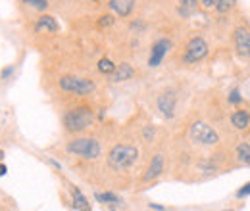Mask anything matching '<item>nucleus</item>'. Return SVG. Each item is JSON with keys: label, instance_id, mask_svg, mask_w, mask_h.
<instances>
[{"label": "nucleus", "instance_id": "obj_1", "mask_svg": "<svg viewBox=\"0 0 250 211\" xmlns=\"http://www.w3.org/2000/svg\"><path fill=\"white\" fill-rule=\"evenodd\" d=\"M139 157V152L135 146H125V144H118L114 146L110 153H108V165L116 171H122L131 167Z\"/></svg>", "mask_w": 250, "mask_h": 211}, {"label": "nucleus", "instance_id": "obj_2", "mask_svg": "<svg viewBox=\"0 0 250 211\" xmlns=\"http://www.w3.org/2000/svg\"><path fill=\"white\" fill-rule=\"evenodd\" d=\"M93 125V112L85 106L73 108L63 115V127L69 133H81Z\"/></svg>", "mask_w": 250, "mask_h": 211}, {"label": "nucleus", "instance_id": "obj_3", "mask_svg": "<svg viewBox=\"0 0 250 211\" xmlns=\"http://www.w3.org/2000/svg\"><path fill=\"white\" fill-rule=\"evenodd\" d=\"M67 152L85 159H96L100 155V144L94 138H75L67 144Z\"/></svg>", "mask_w": 250, "mask_h": 211}, {"label": "nucleus", "instance_id": "obj_4", "mask_svg": "<svg viewBox=\"0 0 250 211\" xmlns=\"http://www.w3.org/2000/svg\"><path fill=\"white\" fill-rule=\"evenodd\" d=\"M60 89L69 94H77V96H87L94 92V83L83 77H75V75H65L60 79Z\"/></svg>", "mask_w": 250, "mask_h": 211}, {"label": "nucleus", "instance_id": "obj_5", "mask_svg": "<svg viewBox=\"0 0 250 211\" xmlns=\"http://www.w3.org/2000/svg\"><path fill=\"white\" fill-rule=\"evenodd\" d=\"M188 136H190V140H194L196 144H204V146H214V144H218V140H219L218 133H216L210 125H206V123H202V121H196V123L190 125Z\"/></svg>", "mask_w": 250, "mask_h": 211}, {"label": "nucleus", "instance_id": "obj_6", "mask_svg": "<svg viewBox=\"0 0 250 211\" xmlns=\"http://www.w3.org/2000/svg\"><path fill=\"white\" fill-rule=\"evenodd\" d=\"M206 56H208V42L202 37H194V38L188 40L185 54H183V61L185 63H196V61L204 60Z\"/></svg>", "mask_w": 250, "mask_h": 211}, {"label": "nucleus", "instance_id": "obj_7", "mask_svg": "<svg viewBox=\"0 0 250 211\" xmlns=\"http://www.w3.org/2000/svg\"><path fill=\"white\" fill-rule=\"evenodd\" d=\"M158 110L164 117L171 119L173 114H175V104H177V96L173 91H164L160 96H158Z\"/></svg>", "mask_w": 250, "mask_h": 211}, {"label": "nucleus", "instance_id": "obj_8", "mask_svg": "<svg viewBox=\"0 0 250 211\" xmlns=\"http://www.w3.org/2000/svg\"><path fill=\"white\" fill-rule=\"evenodd\" d=\"M169 48H171V40H167V38H162V40L154 42V46H152V50H150L148 65H150V67H158V65L162 63V60H164V56L169 52Z\"/></svg>", "mask_w": 250, "mask_h": 211}, {"label": "nucleus", "instance_id": "obj_9", "mask_svg": "<svg viewBox=\"0 0 250 211\" xmlns=\"http://www.w3.org/2000/svg\"><path fill=\"white\" fill-rule=\"evenodd\" d=\"M235 46L237 52L243 58H250V31L249 29H237L235 31Z\"/></svg>", "mask_w": 250, "mask_h": 211}, {"label": "nucleus", "instance_id": "obj_10", "mask_svg": "<svg viewBox=\"0 0 250 211\" xmlns=\"http://www.w3.org/2000/svg\"><path fill=\"white\" fill-rule=\"evenodd\" d=\"M110 8L118 14V16H129L131 12H133V8H135V0H110Z\"/></svg>", "mask_w": 250, "mask_h": 211}, {"label": "nucleus", "instance_id": "obj_11", "mask_svg": "<svg viewBox=\"0 0 250 211\" xmlns=\"http://www.w3.org/2000/svg\"><path fill=\"white\" fill-rule=\"evenodd\" d=\"M41 31L56 33V31H58V21H56L52 16H42V18H39V21L35 23V33H41Z\"/></svg>", "mask_w": 250, "mask_h": 211}, {"label": "nucleus", "instance_id": "obj_12", "mask_svg": "<svg viewBox=\"0 0 250 211\" xmlns=\"http://www.w3.org/2000/svg\"><path fill=\"white\" fill-rule=\"evenodd\" d=\"M133 67L129 65V63H120L116 69H114V73H112V81H116V83H122V81H127V79H131L133 77Z\"/></svg>", "mask_w": 250, "mask_h": 211}, {"label": "nucleus", "instance_id": "obj_13", "mask_svg": "<svg viewBox=\"0 0 250 211\" xmlns=\"http://www.w3.org/2000/svg\"><path fill=\"white\" fill-rule=\"evenodd\" d=\"M162 171H164V157L158 153V155H154V159H152V163H150V167H148V171H146V175H145V181L156 179Z\"/></svg>", "mask_w": 250, "mask_h": 211}, {"label": "nucleus", "instance_id": "obj_14", "mask_svg": "<svg viewBox=\"0 0 250 211\" xmlns=\"http://www.w3.org/2000/svg\"><path fill=\"white\" fill-rule=\"evenodd\" d=\"M231 123H233V127L235 129H249L250 127V114L249 112H245V110H239V112H235L233 115H231Z\"/></svg>", "mask_w": 250, "mask_h": 211}, {"label": "nucleus", "instance_id": "obj_15", "mask_svg": "<svg viewBox=\"0 0 250 211\" xmlns=\"http://www.w3.org/2000/svg\"><path fill=\"white\" fill-rule=\"evenodd\" d=\"M196 6H198V0H179V6H177V14L181 18H188L196 12Z\"/></svg>", "mask_w": 250, "mask_h": 211}, {"label": "nucleus", "instance_id": "obj_16", "mask_svg": "<svg viewBox=\"0 0 250 211\" xmlns=\"http://www.w3.org/2000/svg\"><path fill=\"white\" fill-rule=\"evenodd\" d=\"M71 192H73V206H75L77 210L79 211H91V206H89L87 198L81 194V190H79V188H73Z\"/></svg>", "mask_w": 250, "mask_h": 211}, {"label": "nucleus", "instance_id": "obj_17", "mask_svg": "<svg viewBox=\"0 0 250 211\" xmlns=\"http://www.w3.org/2000/svg\"><path fill=\"white\" fill-rule=\"evenodd\" d=\"M237 157H239V161H243L245 165H250V144L249 142L239 144V148H237Z\"/></svg>", "mask_w": 250, "mask_h": 211}, {"label": "nucleus", "instance_id": "obj_18", "mask_svg": "<svg viewBox=\"0 0 250 211\" xmlns=\"http://www.w3.org/2000/svg\"><path fill=\"white\" fill-rule=\"evenodd\" d=\"M114 69H116V63H114L112 60H108V58H102V60L98 61V71H100V73L112 75V73H114Z\"/></svg>", "mask_w": 250, "mask_h": 211}, {"label": "nucleus", "instance_id": "obj_19", "mask_svg": "<svg viewBox=\"0 0 250 211\" xmlns=\"http://www.w3.org/2000/svg\"><path fill=\"white\" fill-rule=\"evenodd\" d=\"M94 198H96L98 202H102V204H116V202H120V200H118V196H116V194H112V192H106V194L96 192V194H94Z\"/></svg>", "mask_w": 250, "mask_h": 211}, {"label": "nucleus", "instance_id": "obj_20", "mask_svg": "<svg viewBox=\"0 0 250 211\" xmlns=\"http://www.w3.org/2000/svg\"><path fill=\"white\" fill-rule=\"evenodd\" d=\"M235 2L237 0H216V10H218L219 14H225V12H229L233 6H235Z\"/></svg>", "mask_w": 250, "mask_h": 211}, {"label": "nucleus", "instance_id": "obj_21", "mask_svg": "<svg viewBox=\"0 0 250 211\" xmlns=\"http://www.w3.org/2000/svg\"><path fill=\"white\" fill-rule=\"evenodd\" d=\"M25 4H29L31 8H35V10H46L48 8V0H23Z\"/></svg>", "mask_w": 250, "mask_h": 211}, {"label": "nucleus", "instance_id": "obj_22", "mask_svg": "<svg viewBox=\"0 0 250 211\" xmlns=\"http://www.w3.org/2000/svg\"><path fill=\"white\" fill-rule=\"evenodd\" d=\"M112 23H114V16H102L100 21H98L100 27H110Z\"/></svg>", "mask_w": 250, "mask_h": 211}, {"label": "nucleus", "instance_id": "obj_23", "mask_svg": "<svg viewBox=\"0 0 250 211\" xmlns=\"http://www.w3.org/2000/svg\"><path fill=\"white\" fill-rule=\"evenodd\" d=\"M241 100H243L241 92L237 91V89H235V91H231V94H229V102H231V104H239Z\"/></svg>", "mask_w": 250, "mask_h": 211}, {"label": "nucleus", "instance_id": "obj_24", "mask_svg": "<svg viewBox=\"0 0 250 211\" xmlns=\"http://www.w3.org/2000/svg\"><path fill=\"white\" fill-rule=\"evenodd\" d=\"M14 69H16L14 65L4 67V69H2V79H4V81H6V79H10V77H12V73H14Z\"/></svg>", "mask_w": 250, "mask_h": 211}, {"label": "nucleus", "instance_id": "obj_25", "mask_svg": "<svg viewBox=\"0 0 250 211\" xmlns=\"http://www.w3.org/2000/svg\"><path fill=\"white\" fill-rule=\"evenodd\" d=\"M249 194H250V182L249 184H245V186L237 192V196H239V198H245V196H249Z\"/></svg>", "mask_w": 250, "mask_h": 211}, {"label": "nucleus", "instance_id": "obj_26", "mask_svg": "<svg viewBox=\"0 0 250 211\" xmlns=\"http://www.w3.org/2000/svg\"><path fill=\"white\" fill-rule=\"evenodd\" d=\"M200 4H202L204 8H214V6H216V0H200Z\"/></svg>", "mask_w": 250, "mask_h": 211}, {"label": "nucleus", "instance_id": "obj_27", "mask_svg": "<svg viewBox=\"0 0 250 211\" xmlns=\"http://www.w3.org/2000/svg\"><path fill=\"white\" fill-rule=\"evenodd\" d=\"M145 136H146V138H148V140H150V138H152V136H154V129H150V127H148V129H146V131H145Z\"/></svg>", "mask_w": 250, "mask_h": 211}, {"label": "nucleus", "instance_id": "obj_28", "mask_svg": "<svg viewBox=\"0 0 250 211\" xmlns=\"http://www.w3.org/2000/svg\"><path fill=\"white\" fill-rule=\"evenodd\" d=\"M4 173H6V167H4V165H0V177H2Z\"/></svg>", "mask_w": 250, "mask_h": 211}]
</instances>
